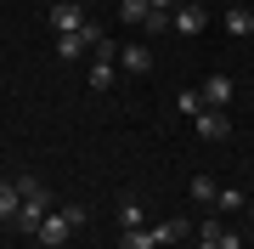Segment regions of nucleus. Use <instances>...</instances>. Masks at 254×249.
<instances>
[{
    "label": "nucleus",
    "instance_id": "20e7f679",
    "mask_svg": "<svg viewBox=\"0 0 254 249\" xmlns=\"http://www.w3.org/2000/svg\"><path fill=\"white\" fill-rule=\"evenodd\" d=\"M91 40H96V28L85 23V28H73V34H57V57L63 63H73V57H85L91 51Z\"/></svg>",
    "mask_w": 254,
    "mask_h": 249
},
{
    "label": "nucleus",
    "instance_id": "6ab92c4d",
    "mask_svg": "<svg viewBox=\"0 0 254 249\" xmlns=\"http://www.w3.org/2000/svg\"><path fill=\"white\" fill-rule=\"evenodd\" d=\"M141 28H147V34H175V28H170V11H147Z\"/></svg>",
    "mask_w": 254,
    "mask_h": 249
},
{
    "label": "nucleus",
    "instance_id": "6e6552de",
    "mask_svg": "<svg viewBox=\"0 0 254 249\" xmlns=\"http://www.w3.org/2000/svg\"><path fill=\"white\" fill-rule=\"evenodd\" d=\"M46 198H23V210H17V221H11V227H23V232H40V221H46Z\"/></svg>",
    "mask_w": 254,
    "mask_h": 249
},
{
    "label": "nucleus",
    "instance_id": "f3484780",
    "mask_svg": "<svg viewBox=\"0 0 254 249\" xmlns=\"http://www.w3.org/2000/svg\"><path fill=\"white\" fill-rule=\"evenodd\" d=\"M175 108H181L187 119H198V113H203V91H181V96H175Z\"/></svg>",
    "mask_w": 254,
    "mask_h": 249
},
{
    "label": "nucleus",
    "instance_id": "1a4fd4ad",
    "mask_svg": "<svg viewBox=\"0 0 254 249\" xmlns=\"http://www.w3.org/2000/svg\"><path fill=\"white\" fill-rule=\"evenodd\" d=\"M17 210H23V187L11 175V181H0V221H17Z\"/></svg>",
    "mask_w": 254,
    "mask_h": 249
},
{
    "label": "nucleus",
    "instance_id": "393cba45",
    "mask_svg": "<svg viewBox=\"0 0 254 249\" xmlns=\"http://www.w3.org/2000/svg\"><path fill=\"white\" fill-rule=\"evenodd\" d=\"M237 6H249V0H237Z\"/></svg>",
    "mask_w": 254,
    "mask_h": 249
},
{
    "label": "nucleus",
    "instance_id": "f8f14e48",
    "mask_svg": "<svg viewBox=\"0 0 254 249\" xmlns=\"http://www.w3.org/2000/svg\"><path fill=\"white\" fill-rule=\"evenodd\" d=\"M226 34H254V11L249 6H232L226 11Z\"/></svg>",
    "mask_w": 254,
    "mask_h": 249
},
{
    "label": "nucleus",
    "instance_id": "0eeeda50",
    "mask_svg": "<svg viewBox=\"0 0 254 249\" xmlns=\"http://www.w3.org/2000/svg\"><path fill=\"white\" fill-rule=\"evenodd\" d=\"M226 102H232V80L226 74H209L203 80V108H226Z\"/></svg>",
    "mask_w": 254,
    "mask_h": 249
},
{
    "label": "nucleus",
    "instance_id": "b1692460",
    "mask_svg": "<svg viewBox=\"0 0 254 249\" xmlns=\"http://www.w3.org/2000/svg\"><path fill=\"white\" fill-rule=\"evenodd\" d=\"M198 249H220V244H215V238H198Z\"/></svg>",
    "mask_w": 254,
    "mask_h": 249
},
{
    "label": "nucleus",
    "instance_id": "a211bd4d",
    "mask_svg": "<svg viewBox=\"0 0 254 249\" xmlns=\"http://www.w3.org/2000/svg\"><path fill=\"white\" fill-rule=\"evenodd\" d=\"M215 193H220V187L209 181V175H192V198H198V204H215Z\"/></svg>",
    "mask_w": 254,
    "mask_h": 249
},
{
    "label": "nucleus",
    "instance_id": "dca6fc26",
    "mask_svg": "<svg viewBox=\"0 0 254 249\" xmlns=\"http://www.w3.org/2000/svg\"><path fill=\"white\" fill-rule=\"evenodd\" d=\"M215 210H249V198L237 193V187H220V193H215Z\"/></svg>",
    "mask_w": 254,
    "mask_h": 249
},
{
    "label": "nucleus",
    "instance_id": "423d86ee",
    "mask_svg": "<svg viewBox=\"0 0 254 249\" xmlns=\"http://www.w3.org/2000/svg\"><path fill=\"white\" fill-rule=\"evenodd\" d=\"M51 28H57V34H73V28H85V11L73 6V0H57V6H51Z\"/></svg>",
    "mask_w": 254,
    "mask_h": 249
},
{
    "label": "nucleus",
    "instance_id": "2eb2a0df",
    "mask_svg": "<svg viewBox=\"0 0 254 249\" xmlns=\"http://www.w3.org/2000/svg\"><path fill=\"white\" fill-rule=\"evenodd\" d=\"M147 11H153L147 0H119V17L125 23H147Z\"/></svg>",
    "mask_w": 254,
    "mask_h": 249
},
{
    "label": "nucleus",
    "instance_id": "5701e85b",
    "mask_svg": "<svg viewBox=\"0 0 254 249\" xmlns=\"http://www.w3.org/2000/svg\"><path fill=\"white\" fill-rule=\"evenodd\" d=\"M147 6H153V11H175L181 0H147Z\"/></svg>",
    "mask_w": 254,
    "mask_h": 249
},
{
    "label": "nucleus",
    "instance_id": "ddd939ff",
    "mask_svg": "<svg viewBox=\"0 0 254 249\" xmlns=\"http://www.w3.org/2000/svg\"><path fill=\"white\" fill-rule=\"evenodd\" d=\"M147 232H153V244H158V249H170V244H181V232H187V227H181V221H158V227H147Z\"/></svg>",
    "mask_w": 254,
    "mask_h": 249
},
{
    "label": "nucleus",
    "instance_id": "412c9836",
    "mask_svg": "<svg viewBox=\"0 0 254 249\" xmlns=\"http://www.w3.org/2000/svg\"><path fill=\"white\" fill-rule=\"evenodd\" d=\"M220 232H226V221H220V215H203V227H198V238H215V244H220Z\"/></svg>",
    "mask_w": 254,
    "mask_h": 249
},
{
    "label": "nucleus",
    "instance_id": "7ed1b4c3",
    "mask_svg": "<svg viewBox=\"0 0 254 249\" xmlns=\"http://www.w3.org/2000/svg\"><path fill=\"white\" fill-rule=\"evenodd\" d=\"M192 130H198L203 142H226L232 136V119H226V108H203L198 119H192Z\"/></svg>",
    "mask_w": 254,
    "mask_h": 249
},
{
    "label": "nucleus",
    "instance_id": "9b49d317",
    "mask_svg": "<svg viewBox=\"0 0 254 249\" xmlns=\"http://www.w3.org/2000/svg\"><path fill=\"white\" fill-rule=\"evenodd\" d=\"M85 85H91V91H113V63H108V57L91 63V80H85Z\"/></svg>",
    "mask_w": 254,
    "mask_h": 249
},
{
    "label": "nucleus",
    "instance_id": "4468645a",
    "mask_svg": "<svg viewBox=\"0 0 254 249\" xmlns=\"http://www.w3.org/2000/svg\"><path fill=\"white\" fill-rule=\"evenodd\" d=\"M119 249H158V244H153L147 227H136V232H119Z\"/></svg>",
    "mask_w": 254,
    "mask_h": 249
},
{
    "label": "nucleus",
    "instance_id": "4be33fe9",
    "mask_svg": "<svg viewBox=\"0 0 254 249\" xmlns=\"http://www.w3.org/2000/svg\"><path fill=\"white\" fill-rule=\"evenodd\" d=\"M220 249H243V238H237V232L226 227V232H220Z\"/></svg>",
    "mask_w": 254,
    "mask_h": 249
},
{
    "label": "nucleus",
    "instance_id": "f03ea898",
    "mask_svg": "<svg viewBox=\"0 0 254 249\" xmlns=\"http://www.w3.org/2000/svg\"><path fill=\"white\" fill-rule=\"evenodd\" d=\"M203 23H209V11L198 6V0H181V6L170 11V28H175V34H203Z\"/></svg>",
    "mask_w": 254,
    "mask_h": 249
},
{
    "label": "nucleus",
    "instance_id": "f257e3e1",
    "mask_svg": "<svg viewBox=\"0 0 254 249\" xmlns=\"http://www.w3.org/2000/svg\"><path fill=\"white\" fill-rule=\"evenodd\" d=\"M73 232H79V227H73V215H68V210H57V215H46V221H40V232H34V238L46 244V249H57V244H68Z\"/></svg>",
    "mask_w": 254,
    "mask_h": 249
},
{
    "label": "nucleus",
    "instance_id": "aec40b11",
    "mask_svg": "<svg viewBox=\"0 0 254 249\" xmlns=\"http://www.w3.org/2000/svg\"><path fill=\"white\" fill-rule=\"evenodd\" d=\"M17 187H23V198H51V193H46V181H40V175H17Z\"/></svg>",
    "mask_w": 254,
    "mask_h": 249
},
{
    "label": "nucleus",
    "instance_id": "9d476101",
    "mask_svg": "<svg viewBox=\"0 0 254 249\" xmlns=\"http://www.w3.org/2000/svg\"><path fill=\"white\" fill-rule=\"evenodd\" d=\"M136 227H147V210L136 198H125V210H119V232H136Z\"/></svg>",
    "mask_w": 254,
    "mask_h": 249
},
{
    "label": "nucleus",
    "instance_id": "39448f33",
    "mask_svg": "<svg viewBox=\"0 0 254 249\" xmlns=\"http://www.w3.org/2000/svg\"><path fill=\"white\" fill-rule=\"evenodd\" d=\"M119 68H125V74H147V68H153V46H141V40L119 46Z\"/></svg>",
    "mask_w": 254,
    "mask_h": 249
}]
</instances>
